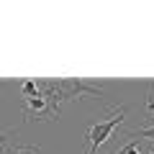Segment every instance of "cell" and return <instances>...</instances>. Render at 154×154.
I'll return each instance as SVG.
<instances>
[{"label":"cell","mask_w":154,"mask_h":154,"mask_svg":"<svg viewBox=\"0 0 154 154\" xmlns=\"http://www.w3.org/2000/svg\"><path fill=\"white\" fill-rule=\"evenodd\" d=\"M152 154H154V152H152Z\"/></svg>","instance_id":"obj_7"},{"label":"cell","mask_w":154,"mask_h":154,"mask_svg":"<svg viewBox=\"0 0 154 154\" xmlns=\"http://www.w3.org/2000/svg\"><path fill=\"white\" fill-rule=\"evenodd\" d=\"M11 154H33V149H16V152H11Z\"/></svg>","instance_id":"obj_6"},{"label":"cell","mask_w":154,"mask_h":154,"mask_svg":"<svg viewBox=\"0 0 154 154\" xmlns=\"http://www.w3.org/2000/svg\"><path fill=\"white\" fill-rule=\"evenodd\" d=\"M128 136H139V139H152V141H154V126H149V128H136V131H128Z\"/></svg>","instance_id":"obj_3"},{"label":"cell","mask_w":154,"mask_h":154,"mask_svg":"<svg viewBox=\"0 0 154 154\" xmlns=\"http://www.w3.org/2000/svg\"><path fill=\"white\" fill-rule=\"evenodd\" d=\"M26 108H28V116L31 113H46V116H51V108H49V100H46V95H33V98H26Z\"/></svg>","instance_id":"obj_2"},{"label":"cell","mask_w":154,"mask_h":154,"mask_svg":"<svg viewBox=\"0 0 154 154\" xmlns=\"http://www.w3.org/2000/svg\"><path fill=\"white\" fill-rule=\"evenodd\" d=\"M21 90L26 98H33V95H38V85L36 82H21Z\"/></svg>","instance_id":"obj_4"},{"label":"cell","mask_w":154,"mask_h":154,"mask_svg":"<svg viewBox=\"0 0 154 154\" xmlns=\"http://www.w3.org/2000/svg\"><path fill=\"white\" fill-rule=\"evenodd\" d=\"M116 154H141V152H139V146H136V144H128L126 149H121V152H116Z\"/></svg>","instance_id":"obj_5"},{"label":"cell","mask_w":154,"mask_h":154,"mask_svg":"<svg viewBox=\"0 0 154 154\" xmlns=\"http://www.w3.org/2000/svg\"><path fill=\"white\" fill-rule=\"evenodd\" d=\"M121 121H123V108H118L113 116H110V118H105V121H98V123H95V126L88 131V136H85V139L90 141V152H88V154H98V146L108 141L110 134L116 131V126H118Z\"/></svg>","instance_id":"obj_1"}]
</instances>
